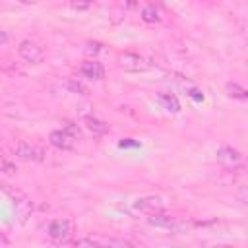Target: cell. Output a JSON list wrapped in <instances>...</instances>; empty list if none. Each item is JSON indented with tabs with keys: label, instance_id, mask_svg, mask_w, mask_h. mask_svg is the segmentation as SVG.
<instances>
[{
	"label": "cell",
	"instance_id": "17",
	"mask_svg": "<svg viewBox=\"0 0 248 248\" xmlns=\"http://www.w3.org/2000/svg\"><path fill=\"white\" fill-rule=\"evenodd\" d=\"M70 6L74 10H78V12H83V10H89L93 6V0H72Z\"/></svg>",
	"mask_w": 248,
	"mask_h": 248
},
{
	"label": "cell",
	"instance_id": "14",
	"mask_svg": "<svg viewBox=\"0 0 248 248\" xmlns=\"http://www.w3.org/2000/svg\"><path fill=\"white\" fill-rule=\"evenodd\" d=\"M64 87H68L72 93H79V95H85L87 93V87L81 83V81H78V79H74V78H70V79H66L64 81Z\"/></svg>",
	"mask_w": 248,
	"mask_h": 248
},
{
	"label": "cell",
	"instance_id": "5",
	"mask_svg": "<svg viewBox=\"0 0 248 248\" xmlns=\"http://www.w3.org/2000/svg\"><path fill=\"white\" fill-rule=\"evenodd\" d=\"M116 64L124 72H143V70H147L145 58L136 54V52H120L116 56Z\"/></svg>",
	"mask_w": 248,
	"mask_h": 248
},
{
	"label": "cell",
	"instance_id": "9",
	"mask_svg": "<svg viewBox=\"0 0 248 248\" xmlns=\"http://www.w3.org/2000/svg\"><path fill=\"white\" fill-rule=\"evenodd\" d=\"M240 159H242L240 153H238L236 149L229 147V145H223V147L217 149V161H219L223 167H227V169L236 167V165L240 163Z\"/></svg>",
	"mask_w": 248,
	"mask_h": 248
},
{
	"label": "cell",
	"instance_id": "18",
	"mask_svg": "<svg viewBox=\"0 0 248 248\" xmlns=\"http://www.w3.org/2000/svg\"><path fill=\"white\" fill-rule=\"evenodd\" d=\"M161 101H163V103H167L169 110H172V112H178V110H180V107H178V103H176V99H174V97H167V95H163V97H161Z\"/></svg>",
	"mask_w": 248,
	"mask_h": 248
},
{
	"label": "cell",
	"instance_id": "20",
	"mask_svg": "<svg viewBox=\"0 0 248 248\" xmlns=\"http://www.w3.org/2000/svg\"><path fill=\"white\" fill-rule=\"evenodd\" d=\"M6 43H8V33L6 31H0V45L6 46Z\"/></svg>",
	"mask_w": 248,
	"mask_h": 248
},
{
	"label": "cell",
	"instance_id": "10",
	"mask_svg": "<svg viewBox=\"0 0 248 248\" xmlns=\"http://www.w3.org/2000/svg\"><path fill=\"white\" fill-rule=\"evenodd\" d=\"M79 72H81V76H85L89 79H103L105 78V68H103V64L99 60H87V62H83L81 68H79Z\"/></svg>",
	"mask_w": 248,
	"mask_h": 248
},
{
	"label": "cell",
	"instance_id": "6",
	"mask_svg": "<svg viewBox=\"0 0 248 248\" xmlns=\"http://www.w3.org/2000/svg\"><path fill=\"white\" fill-rule=\"evenodd\" d=\"M134 211H140V213H145V215H153V213H161L165 203L159 196H141L138 198L134 203H132Z\"/></svg>",
	"mask_w": 248,
	"mask_h": 248
},
{
	"label": "cell",
	"instance_id": "4",
	"mask_svg": "<svg viewBox=\"0 0 248 248\" xmlns=\"http://www.w3.org/2000/svg\"><path fill=\"white\" fill-rule=\"evenodd\" d=\"M46 234L54 240V242H68V236L72 234V221L62 217V219H54L46 225Z\"/></svg>",
	"mask_w": 248,
	"mask_h": 248
},
{
	"label": "cell",
	"instance_id": "11",
	"mask_svg": "<svg viewBox=\"0 0 248 248\" xmlns=\"http://www.w3.org/2000/svg\"><path fill=\"white\" fill-rule=\"evenodd\" d=\"M83 124H85V128L93 136H105L108 132V124L103 122V120H99V118H95V116H85L83 118Z\"/></svg>",
	"mask_w": 248,
	"mask_h": 248
},
{
	"label": "cell",
	"instance_id": "13",
	"mask_svg": "<svg viewBox=\"0 0 248 248\" xmlns=\"http://www.w3.org/2000/svg\"><path fill=\"white\" fill-rule=\"evenodd\" d=\"M141 19L147 21V23H157L161 17H159V10L155 6H145L141 10Z\"/></svg>",
	"mask_w": 248,
	"mask_h": 248
},
{
	"label": "cell",
	"instance_id": "16",
	"mask_svg": "<svg viewBox=\"0 0 248 248\" xmlns=\"http://www.w3.org/2000/svg\"><path fill=\"white\" fill-rule=\"evenodd\" d=\"M0 165H2V172H4V174H14V172L17 170V169H16V165H14L6 155L0 159Z\"/></svg>",
	"mask_w": 248,
	"mask_h": 248
},
{
	"label": "cell",
	"instance_id": "8",
	"mask_svg": "<svg viewBox=\"0 0 248 248\" xmlns=\"http://www.w3.org/2000/svg\"><path fill=\"white\" fill-rule=\"evenodd\" d=\"M48 141L56 149H64V151H68V149H72L76 145V138L70 136L66 130H52L50 136H48Z\"/></svg>",
	"mask_w": 248,
	"mask_h": 248
},
{
	"label": "cell",
	"instance_id": "1",
	"mask_svg": "<svg viewBox=\"0 0 248 248\" xmlns=\"http://www.w3.org/2000/svg\"><path fill=\"white\" fill-rule=\"evenodd\" d=\"M2 190H4L6 196L12 198V203H14V209H16V217L19 219V223H25L27 217L31 215V211H33V202L25 194H21L17 190H10L8 186H4Z\"/></svg>",
	"mask_w": 248,
	"mask_h": 248
},
{
	"label": "cell",
	"instance_id": "12",
	"mask_svg": "<svg viewBox=\"0 0 248 248\" xmlns=\"http://www.w3.org/2000/svg\"><path fill=\"white\" fill-rule=\"evenodd\" d=\"M225 91L231 99H238V101H248V89H244L242 85L234 83V81H229L225 85Z\"/></svg>",
	"mask_w": 248,
	"mask_h": 248
},
{
	"label": "cell",
	"instance_id": "15",
	"mask_svg": "<svg viewBox=\"0 0 248 248\" xmlns=\"http://www.w3.org/2000/svg\"><path fill=\"white\" fill-rule=\"evenodd\" d=\"M62 130H66L70 136H74L76 140H79L81 138V130H79V126L76 124V122H72V120H64L62 122Z\"/></svg>",
	"mask_w": 248,
	"mask_h": 248
},
{
	"label": "cell",
	"instance_id": "3",
	"mask_svg": "<svg viewBox=\"0 0 248 248\" xmlns=\"http://www.w3.org/2000/svg\"><path fill=\"white\" fill-rule=\"evenodd\" d=\"M17 54H19V58H21L23 62H27V64H41L43 58H45L43 48H41L35 41H29V39H25V41L19 43Z\"/></svg>",
	"mask_w": 248,
	"mask_h": 248
},
{
	"label": "cell",
	"instance_id": "19",
	"mask_svg": "<svg viewBox=\"0 0 248 248\" xmlns=\"http://www.w3.org/2000/svg\"><path fill=\"white\" fill-rule=\"evenodd\" d=\"M236 198H238V202L248 203V186H240L238 192H236Z\"/></svg>",
	"mask_w": 248,
	"mask_h": 248
},
{
	"label": "cell",
	"instance_id": "21",
	"mask_svg": "<svg viewBox=\"0 0 248 248\" xmlns=\"http://www.w3.org/2000/svg\"><path fill=\"white\" fill-rule=\"evenodd\" d=\"M17 2H21V4H37L39 0H17Z\"/></svg>",
	"mask_w": 248,
	"mask_h": 248
},
{
	"label": "cell",
	"instance_id": "2",
	"mask_svg": "<svg viewBox=\"0 0 248 248\" xmlns=\"http://www.w3.org/2000/svg\"><path fill=\"white\" fill-rule=\"evenodd\" d=\"M147 223L157 227V229H165V231H170V232H180V231H186L188 229V223L186 221H180L176 217H170V215H163V213H153L147 217Z\"/></svg>",
	"mask_w": 248,
	"mask_h": 248
},
{
	"label": "cell",
	"instance_id": "7",
	"mask_svg": "<svg viewBox=\"0 0 248 248\" xmlns=\"http://www.w3.org/2000/svg\"><path fill=\"white\" fill-rule=\"evenodd\" d=\"M12 153H14L16 159L25 161V163H37V161H43V153H41L37 147L25 143V141H17V143H14V145H12Z\"/></svg>",
	"mask_w": 248,
	"mask_h": 248
}]
</instances>
